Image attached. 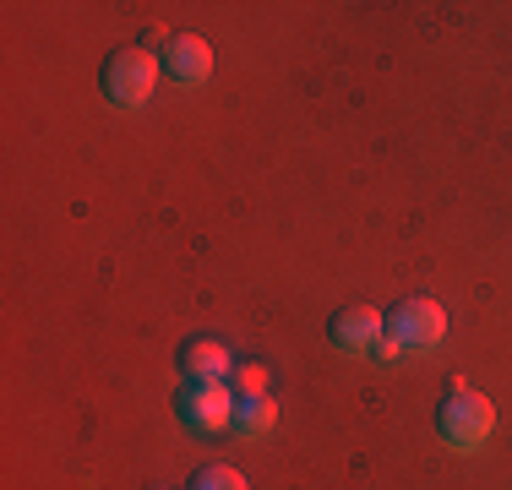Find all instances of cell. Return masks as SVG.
Masks as SVG:
<instances>
[{
	"label": "cell",
	"instance_id": "cell-3",
	"mask_svg": "<svg viewBox=\"0 0 512 490\" xmlns=\"http://www.w3.org/2000/svg\"><path fill=\"white\" fill-rule=\"evenodd\" d=\"M235 392H229V382H191L186 392H180V420L191 425L197 436H213V431H229L235 425Z\"/></svg>",
	"mask_w": 512,
	"mask_h": 490
},
{
	"label": "cell",
	"instance_id": "cell-6",
	"mask_svg": "<svg viewBox=\"0 0 512 490\" xmlns=\"http://www.w3.org/2000/svg\"><path fill=\"white\" fill-rule=\"evenodd\" d=\"M382 333H387V316L371 311V305H349V311H338L333 322H327V338L349 354H371Z\"/></svg>",
	"mask_w": 512,
	"mask_h": 490
},
{
	"label": "cell",
	"instance_id": "cell-5",
	"mask_svg": "<svg viewBox=\"0 0 512 490\" xmlns=\"http://www.w3.org/2000/svg\"><path fill=\"white\" fill-rule=\"evenodd\" d=\"M164 77H175L180 88H202L213 77V49H207V39H197V33L164 39Z\"/></svg>",
	"mask_w": 512,
	"mask_h": 490
},
{
	"label": "cell",
	"instance_id": "cell-4",
	"mask_svg": "<svg viewBox=\"0 0 512 490\" xmlns=\"http://www.w3.org/2000/svg\"><path fill=\"white\" fill-rule=\"evenodd\" d=\"M387 333L404 349H436L447 338V311L436 300H425V294H414V300H398L387 311Z\"/></svg>",
	"mask_w": 512,
	"mask_h": 490
},
{
	"label": "cell",
	"instance_id": "cell-10",
	"mask_svg": "<svg viewBox=\"0 0 512 490\" xmlns=\"http://www.w3.org/2000/svg\"><path fill=\"white\" fill-rule=\"evenodd\" d=\"M235 392H240V398H256V392H267V371H262V365H235Z\"/></svg>",
	"mask_w": 512,
	"mask_h": 490
},
{
	"label": "cell",
	"instance_id": "cell-7",
	"mask_svg": "<svg viewBox=\"0 0 512 490\" xmlns=\"http://www.w3.org/2000/svg\"><path fill=\"white\" fill-rule=\"evenodd\" d=\"M180 371L191 376V382H224V376H235V354H229L224 338H186V349H180Z\"/></svg>",
	"mask_w": 512,
	"mask_h": 490
},
{
	"label": "cell",
	"instance_id": "cell-2",
	"mask_svg": "<svg viewBox=\"0 0 512 490\" xmlns=\"http://www.w3.org/2000/svg\"><path fill=\"white\" fill-rule=\"evenodd\" d=\"M158 71H164V60L148 55V49H115V55L104 60V98L115 109H142L158 88Z\"/></svg>",
	"mask_w": 512,
	"mask_h": 490
},
{
	"label": "cell",
	"instance_id": "cell-8",
	"mask_svg": "<svg viewBox=\"0 0 512 490\" xmlns=\"http://www.w3.org/2000/svg\"><path fill=\"white\" fill-rule=\"evenodd\" d=\"M278 425V403L267 398V392H256V398H240L235 403V431L240 436H267Z\"/></svg>",
	"mask_w": 512,
	"mask_h": 490
},
{
	"label": "cell",
	"instance_id": "cell-11",
	"mask_svg": "<svg viewBox=\"0 0 512 490\" xmlns=\"http://www.w3.org/2000/svg\"><path fill=\"white\" fill-rule=\"evenodd\" d=\"M371 354H376L382 365H398V354H404V343H398L393 333H382V338H376V349H371Z\"/></svg>",
	"mask_w": 512,
	"mask_h": 490
},
{
	"label": "cell",
	"instance_id": "cell-1",
	"mask_svg": "<svg viewBox=\"0 0 512 490\" xmlns=\"http://www.w3.org/2000/svg\"><path fill=\"white\" fill-rule=\"evenodd\" d=\"M436 431H442L447 447L458 452H480L485 441L496 431V403L485 398V392L453 382V392L442 398V409H436Z\"/></svg>",
	"mask_w": 512,
	"mask_h": 490
},
{
	"label": "cell",
	"instance_id": "cell-12",
	"mask_svg": "<svg viewBox=\"0 0 512 490\" xmlns=\"http://www.w3.org/2000/svg\"><path fill=\"white\" fill-rule=\"evenodd\" d=\"M158 490H164V485H158Z\"/></svg>",
	"mask_w": 512,
	"mask_h": 490
},
{
	"label": "cell",
	"instance_id": "cell-9",
	"mask_svg": "<svg viewBox=\"0 0 512 490\" xmlns=\"http://www.w3.org/2000/svg\"><path fill=\"white\" fill-rule=\"evenodd\" d=\"M191 490H251L246 474L229 469V463H207V469L191 474Z\"/></svg>",
	"mask_w": 512,
	"mask_h": 490
}]
</instances>
